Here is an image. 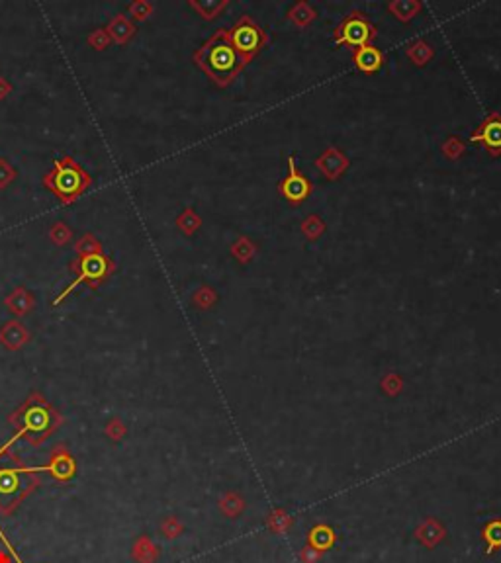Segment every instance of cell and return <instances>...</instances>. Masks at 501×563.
<instances>
[{
    "label": "cell",
    "instance_id": "obj_1",
    "mask_svg": "<svg viewBox=\"0 0 501 563\" xmlns=\"http://www.w3.org/2000/svg\"><path fill=\"white\" fill-rule=\"evenodd\" d=\"M196 61L215 82L225 84L243 67L245 57H241V53L231 45L227 31L219 30L196 53Z\"/></svg>",
    "mask_w": 501,
    "mask_h": 563
},
{
    "label": "cell",
    "instance_id": "obj_2",
    "mask_svg": "<svg viewBox=\"0 0 501 563\" xmlns=\"http://www.w3.org/2000/svg\"><path fill=\"white\" fill-rule=\"evenodd\" d=\"M14 419H20V431H18V438L26 436L31 444H40L47 434H52L57 426H59V415L53 411L47 403L41 401L38 393H33L30 401L22 407L20 411H16Z\"/></svg>",
    "mask_w": 501,
    "mask_h": 563
},
{
    "label": "cell",
    "instance_id": "obj_3",
    "mask_svg": "<svg viewBox=\"0 0 501 563\" xmlns=\"http://www.w3.org/2000/svg\"><path fill=\"white\" fill-rule=\"evenodd\" d=\"M43 184L52 188L61 200L71 201L91 184V178L79 164L72 162L71 157H65L63 161H55L53 171L43 178Z\"/></svg>",
    "mask_w": 501,
    "mask_h": 563
},
{
    "label": "cell",
    "instance_id": "obj_4",
    "mask_svg": "<svg viewBox=\"0 0 501 563\" xmlns=\"http://www.w3.org/2000/svg\"><path fill=\"white\" fill-rule=\"evenodd\" d=\"M227 36H229L231 45H233L241 55H245V57H249L251 53H255V51L263 45V41H265L263 31L259 30L249 18L239 22L236 28L231 30V33H227Z\"/></svg>",
    "mask_w": 501,
    "mask_h": 563
},
{
    "label": "cell",
    "instance_id": "obj_5",
    "mask_svg": "<svg viewBox=\"0 0 501 563\" xmlns=\"http://www.w3.org/2000/svg\"><path fill=\"white\" fill-rule=\"evenodd\" d=\"M106 272H108V262H106V259H104L102 254H98V252H91V254H86V256H82L81 259V276L77 278V280L72 282L71 286L67 288V290H63L61 293H59V298L55 300V305L59 302H63L69 293L79 286V284H82L84 280H100V278H104L106 276Z\"/></svg>",
    "mask_w": 501,
    "mask_h": 563
},
{
    "label": "cell",
    "instance_id": "obj_6",
    "mask_svg": "<svg viewBox=\"0 0 501 563\" xmlns=\"http://www.w3.org/2000/svg\"><path fill=\"white\" fill-rule=\"evenodd\" d=\"M337 31L339 33L335 38L339 43H348V45H367V41L374 36V28L360 16H350Z\"/></svg>",
    "mask_w": 501,
    "mask_h": 563
},
{
    "label": "cell",
    "instance_id": "obj_7",
    "mask_svg": "<svg viewBox=\"0 0 501 563\" xmlns=\"http://www.w3.org/2000/svg\"><path fill=\"white\" fill-rule=\"evenodd\" d=\"M288 167H290V174H288L286 180L282 182L280 190H282L286 200L298 203V201L306 200L307 196H309L311 186H309V180L304 178V176L296 171V164H294V159H292V157H288Z\"/></svg>",
    "mask_w": 501,
    "mask_h": 563
},
{
    "label": "cell",
    "instance_id": "obj_8",
    "mask_svg": "<svg viewBox=\"0 0 501 563\" xmlns=\"http://www.w3.org/2000/svg\"><path fill=\"white\" fill-rule=\"evenodd\" d=\"M47 472L52 473L55 479L67 481V479H71L72 473H75V462H72V458L65 450L63 452L55 450L52 456V463L47 465Z\"/></svg>",
    "mask_w": 501,
    "mask_h": 563
},
{
    "label": "cell",
    "instance_id": "obj_9",
    "mask_svg": "<svg viewBox=\"0 0 501 563\" xmlns=\"http://www.w3.org/2000/svg\"><path fill=\"white\" fill-rule=\"evenodd\" d=\"M358 69L367 70V72H374L380 69L382 65V53L376 47H370V45H362L355 55Z\"/></svg>",
    "mask_w": 501,
    "mask_h": 563
},
{
    "label": "cell",
    "instance_id": "obj_10",
    "mask_svg": "<svg viewBox=\"0 0 501 563\" xmlns=\"http://www.w3.org/2000/svg\"><path fill=\"white\" fill-rule=\"evenodd\" d=\"M476 139L484 141L491 151H500L501 149V121L500 120H491L488 121L481 131L476 135Z\"/></svg>",
    "mask_w": 501,
    "mask_h": 563
},
{
    "label": "cell",
    "instance_id": "obj_11",
    "mask_svg": "<svg viewBox=\"0 0 501 563\" xmlns=\"http://www.w3.org/2000/svg\"><path fill=\"white\" fill-rule=\"evenodd\" d=\"M132 555L135 562L151 563L157 557V550H155V546L147 538H141V540H137V543L133 546Z\"/></svg>",
    "mask_w": 501,
    "mask_h": 563
},
{
    "label": "cell",
    "instance_id": "obj_12",
    "mask_svg": "<svg viewBox=\"0 0 501 563\" xmlns=\"http://www.w3.org/2000/svg\"><path fill=\"white\" fill-rule=\"evenodd\" d=\"M106 433H108V436L114 438V440H120V438L123 436V433H125V429H123V424L120 421H112L110 424H108Z\"/></svg>",
    "mask_w": 501,
    "mask_h": 563
},
{
    "label": "cell",
    "instance_id": "obj_13",
    "mask_svg": "<svg viewBox=\"0 0 501 563\" xmlns=\"http://www.w3.org/2000/svg\"><path fill=\"white\" fill-rule=\"evenodd\" d=\"M0 540L4 542V546H6V548H8V552H10V555H12V557H14V562H16V563H22V562H20V557H18V553L14 552V548H12L10 542H8V538L4 536V532H2V530H0Z\"/></svg>",
    "mask_w": 501,
    "mask_h": 563
},
{
    "label": "cell",
    "instance_id": "obj_14",
    "mask_svg": "<svg viewBox=\"0 0 501 563\" xmlns=\"http://www.w3.org/2000/svg\"><path fill=\"white\" fill-rule=\"evenodd\" d=\"M10 560H8V555H0V563H8Z\"/></svg>",
    "mask_w": 501,
    "mask_h": 563
}]
</instances>
